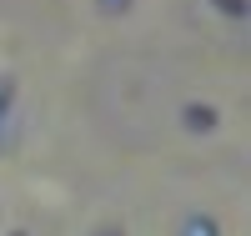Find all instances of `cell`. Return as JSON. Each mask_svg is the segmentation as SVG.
<instances>
[{"label":"cell","instance_id":"1","mask_svg":"<svg viewBox=\"0 0 251 236\" xmlns=\"http://www.w3.org/2000/svg\"><path fill=\"white\" fill-rule=\"evenodd\" d=\"M10 121H15V80L0 76V146H5V136H10Z\"/></svg>","mask_w":251,"mask_h":236},{"label":"cell","instance_id":"2","mask_svg":"<svg viewBox=\"0 0 251 236\" xmlns=\"http://www.w3.org/2000/svg\"><path fill=\"white\" fill-rule=\"evenodd\" d=\"M181 236H216V221H206V216H191L181 226Z\"/></svg>","mask_w":251,"mask_h":236},{"label":"cell","instance_id":"3","mask_svg":"<svg viewBox=\"0 0 251 236\" xmlns=\"http://www.w3.org/2000/svg\"><path fill=\"white\" fill-rule=\"evenodd\" d=\"M186 116H191V126H196V131H206V126L216 121V111H206V105H191V111H186Z\"/></svg>","mask_w":251,"mask_h":236},{"label":"cell","instance_id":"4","mask_svg":"<svg viewBox=\"0 0 251 236\" xmlns=\"http://www.w3.org/2000/svg\"><path fill=\"white\" fill-rule=\"evenodd\" d=\"M126 5H131V0H100V10H106V15H121Z\"/></svg>","mask_w":251,"mask_h":236},{"label":"cell","instance_id":"5","mask_svg":"<svg viewBox=\"0 0 251 236\" xmlns=\"http://www.w3.org/2000/svg\"><path fill=\"white\" fill-rule=\"evenodd\" d=\"M100 236H121V231H100Z\"/></svg>","mask_w":251,"mask_h":236}]
</instances>
